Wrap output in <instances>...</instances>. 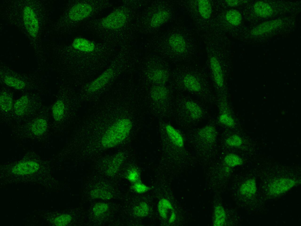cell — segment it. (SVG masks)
<instances>
[{
  "instance_id": "6da1fadb",
  "label": "cell",
  "mask_w": 301,
  "mask_h": 226,
  "mask_svg": "<svg viewBox=\"0 0 301 226\" xmlns=\"http://www.w3.org/2000/svg\"><path fill=\"white\" fill-rule=\"evenodd\" d=\"M132 128V123L127 119H120L106 130L101 140V143L106 148H111L120 144L126 138Z\"/></svg>"
},
{
  "instance_id": "7a4b0ae2",
  "label": "cell",
  "mask_w": 301,
  "mask_h": 226,
  "mask_svg": "<svg viewBox=\"0 0 301 226\" xmlns=\"http://www.w3.org/2000/svg\"><path fill=\"white\" fill-rule=\"evenodd\" d=\"M127 16L123 11L117 10L104 17L101 21L102 26L110 29H117L122 27L127 20Z\"/></svg>"
},
{
  "instance_id": "3957f363",
  "label": "cell",
  "mask_w": 301,
  "mask_h": 226,
  "mask_svg": "<svg viewBox=\"0 0 301 226\" xmlns=\"http://www.w3.org/2000/svg\"><path fill=\"white\" fill-rule=\"evenodd\" d=\"M93 10V7L89 4L78 3L71 8L68 13V17L71 21H80L88 17Z\"/></svg>"
},
{
  "instance_id": "277c9868",
  "label": "cell",
  "mask_w": 301,
  "mask_h": 226,
  "mask_svg": "<svg viewBox=\"0 0 301 226\" xmlns=\"http://www.w3.org/2000/svg\"><path fill=\"white\" fill-rule=\"evenodd\" d=\"M24 19L26 27L31 36L35 37L39 30L38 21L33 10L26 7L24 12Z\"/></svg>"
},
{
  "instance_id": "5b68a950",
  "label": "cell",
  "mask_w": 301,
  "mask_h": 226,
  "mask_svg": "<svg viewBox=\"0 0 301 226\" xmlns=\"http://www.w3.org/2000/svg\"><path fill=\"white\" fill-rule=\"evenodd\" d=\"M113 73L112 69L107 70L89 84L88 88V91L93 92L102 88L111 79Z\"/></svg>"
},
{
  "instance_id": "8992f818",
  "label": "cell",
  "mask_w": 301,
  "mask_h": 226,
  "mask_svg": "<svg viewBox=\"0 0 301 226\" xmlns=\"http://www.w3.org/2000/svg\"><path fill=\"white\" fill-rule=\"evenodd\" d=\"M39 164L32 161H27L18 163L13 167L12 172L18 175H25L33 173L37 171Z\"/></svg>"
},
{
  "instance_id": "52a82bcc",
  "label": "cell",
  "mask_w": 301,
  "mask_h": 226,
  "mask_svg": "<svg viewBox=\"0 0 301 226\" xmlns=\"http://www.w3.org/2000/svg\"><path fill=\"white\" fill-rule=\"evenodd\" d=\"M72 45L75 49L85 52H90L95 49V44L91 41L84 38L77 37L73 40Z\"/></svg>"
},
{
  "instance_id": "ba28073f",
  "label": "cell",
  "mask_w": 301,
  "mask_h": 226,
  "mask_svg": "<svg viewBox=\"0 0 301 226\" xmlns=\"http://www.w3.org/2000/svg\"><path fill=\"white\" fill-rule=\"evenodd\" d=\"M210 63L215 82L219 87H221L224 84V79L220 63L217 59L214 57L211 58Z\"/></svg>"
},
{
  "instance_id": "9c48e42d",
  "label": "cell",
  "mask_w": 301,
  "mask_h": 226,
  "mask_svg": "<svg viewBox=\"0 0 301 226\" xmlns=\"http://www.w3.org/2000/svg\"><path fill=\"white\" fill-rule=\"evenodd\" d=\"M168 42L172 48L177 53H182L186 49L185 41L183 36L180 34H175L171 36Z\"/></svg>"
},
{
  "instance_id": "30bf717a",
  "label": "cell",
  "mask_w": 301,
  "mask_h": 226,
  "mask_svg": "<svg viewBox=\"0 0 301 226\" xmlns=\"http://www.w3.org/2000/svg\"><path fill=\"white\" fill-rule=\"evenodd\" d=\"M165 130L167 134L172 142L176 146L182 147L184 145L183 139L180 133L173 126L168 125Z\"/></svg>"
},
{
  "instance_id": "8fae6325",
  "label": "cell",
  "mask_w": 301,
  "mask_h": 226,
  "mask_svg": "<svg viewBox=\"0 0 301 226\" xmlns=\"http://www.w3.org/2000/svg\"><path fill=\"white\" fill-rule=\"evenodd\" d=\"M124 158L123 154L121 153L117 154L114 156L110 163L107 171L108 175L113 176L116 174L122 163Z\"/></svg>"
},
{
  "instance_id": "7c38bea8",
  "label": "cell",
  "mask_w": 301,
  "mask_h": 226,
  "mask_svg": "<svg viewBox=\"0 0 301 226\" xmlns=\"http://www.w3.org/2000/svg\"><path fill=\"white\" fill-rule=\"evenodd\" d=\"M158 211L160 216L163 219L168 217L169 212L174 210L173 206L170 201L163 198L160 200L158 204Z\"/></svg>"
},
{
  "instance_id": "4fadbf2b",
  "label": "cell",
  "mask_w": 301,
  "mask_h": 226,
  "mask_svg": "<svg viewBox=\"0 0 301 226\" xmlns=\"http://www.w3.org/2000/svg\"><path fill=\"white\" fill-rule=\"evenodd\" d=\"M169 14L167 11H159L154 14L150 21V25L153 27H158L165 22L169 18Z\"/></svg>"
},
{
  "instance_id": "5bb4252c",
  "label": "cell",
  "mask_w": 301,
  "mask_h": 226,
  "mask_svg": "<svg viewBox=\"0 0 301 226\" xmlns=\"http://www.w3.org/2000/svg\"><path fill=\"white\" fill-rule=\"evenodd\" d=\"M29 102V98L26 95H23L17 100L14 107L16 114L19 116L24 114L27 108Z\"/></svg>"
},
{
  "instance_id": "9a60e30c",
  "label": "cell",
  "mask_w": 301,
  "mask_h": 226,
  "mask_svg": "<svg viewBox=\"0 0 301 226\" xmlns=\"http://www.w3.org/2000/svg\"><path fill=\"white\" fill-rule=\"evenodd\" d=\"M47 127V123L46 120L39 118L35 120L32 124L31 130L34 135L39 136L46 131Z\"/></svg>"
},
{
  "instance_id": "2e32d148",
  "label": "cell",
  "mask_w": 301,
  "mask_h": 226,
  "mask_svg": "<svg viewBox=\"0 0 301 226\" xmlns=\"http://www.w3.org/2000/svg\"><path fill=\"white\" fill-rule=\"evenodd\" d=\"M183 82L186 87L191 91L198 92L200 89L201 86L199 81L192 75L185 76L184 78Z\"/></svg>"
},
{
  "instance_id": "e0dca14e",
  "label": "cell",
  "mask_w": 301,
  "mask_h": 226,
  "mask_svg": "<svg viewBox=\"0 0 301 226\" xmlns=\"http://www.w3.org/2000/svg\"><path fill=\"white\" fill-rule=\"evenodd\" d=\"M226 214L223 207L220 205L216 206L214 209L213 225L222 226L225 223Z\"/></svg>"
},
{
  "instance_id": "ac0fdd59",
  "label": "cell",
  "mask_w": 301,
  "mask_h": 226,
  "mask_svg": "<svg viewBox=\"0 0 301 226\" xmlns=\"http://www.w3.org/2000/svg\"><path fill=\"white\" fill-rule=\"evenodd\" d=\"M198 5L199 11L202 17L205 19H209L212 13L210 2L208 0H199Z\"/></svg>"
},
{
  "instance_id": "d6986e66",
  "label": "cell",
  "mask_w": 301,
  "mask_h": 226,
  "mask_svg": "<svg viewBox=\"0 0 301 226\" xmlns=\"http://www.w3.org/2000/svg\"><path fill=\"white\" fill-rule=\"evenodd\" d=\"M199 135L204 140L208 142H211L215 139L216 137V132L215 128L211 126L205 127L202 129L199 132Z\"/></svg>"
},
{
  "instance_id": "ffe728a7",
  "label": "cell",
  "mask_w": 301,
  "mask_h": 226,
  "mask_svg": "<svg viewBox=\"0 0 301 226\" xmlns=\"http://www.w3.org/2000/svg\"><path fill=\"white\" fill-rule=\"evenodd\" d=\"M65 111V106L63 102L58 100L53 104L52 108L53 117L57 122L60 121L62 119Z\"/></svg>"
},
{
  "instance_id": "44dd1931",
  "label": "cell",
  "mask_w": 301,
  "mask_h": 226,
  "mask_svg": "<svg viewBox=\"0 0 301 226\" xmlns=\"http://www.w3.org/2000/svg\"><path fill=\"white\" fill-rule=\"evenodd\" d=\"M186 109L191 117L194 119L200 118L202 114L200 107L196 103L192 101H188L185 104Z\"/></svg>"
},
{
  "instance_id": "7402d4cb",
  "label": "cell",
  "mask_w": 301,
  "mask_h": 226,
  "mask_svg": "<svg viewBox=\"0 0 301 226\" xmlns=\"http://www.w3.org/2000/svg\"><path fill=\"white\" fill-rule=\"evenodd\" d=\"M3 81L7 86L18 90L22 89L26 86L25 83L23 81L12 76L5 77Z\"/></svg>"
},
{
  "instance_id": "603a6c76",
  "label": "cell",
  "mask_w": 301,
  "mask_h": 226,
  "mask_svg": "<svg viewBox=\"0 0 301 226\" xmlns=\"http://www.w3.org/2000/svg\"><path fill=\"white\" fill-rule=\"evenodd\" d=\"M0 104L1 109L7 112L10 111L12 106V99L9 95L6 92H3L1 94Z\"/></svg>"
},
{
  "instance_id": "cb8c5ba5",
  "label": "cell",
  "mask_w": 301,
  "mask_h": 226,
  "mask_svg": "<svg viewBox=\"0 0 301 226\" xmlns=\"http://www.w3.org/2000/svg\"><path fill=\"white\" fill-rule=\"evenodd\" d=\"M225 18L229 23L235 26L238 25L241 19L240 13L235 10H231L227 11L225 14Z\"/></svg>"
},
{
  "instance_id": "d4e9b609",
  "label": "cell",
  "mask_w": 301,
  "mask_h": 226,
  "mask_svg": "<svg viewBox=\"0 0 301 226\" xmlns=\"http://www.w3.org/2000/svg\"><path fill=\"white\" fill-rule=\"evenodd\" d=\"M255 10L256 13L262 16H267L270 15L272 12L270 6L267 4L263 2L257 3L255 5Z\"/></svg>"
},
{
  "instance_id": "484cf974",
  "label": "cell",
  "mask_w": 301,
  "mask_h": 226,
  "mask_svg": "<svg viewBox=\"0 0 301 226\" xmlns=\"http://www.w3.org/2000/svg\"><path fill=\"white\" fill-rule=\"evenodd\" d=\"M90 195L91 197L94 199L108 200L113 197L112 195L109 192L101 189H96L91 190Z\"/></svg>"
},
{
  "instance_id": "4316f807",
  "label": "cell",
  "mask_w": 301,
  "mask_h": 226,
  "mask_svg": "<svg viewBox=\"0 0 301 226\" xmlns=\"http://www.w3.org/2000/svg\"><path fill=\"white\" fill-rule=\"evenodd\" d=\"M149 212V208L148 205L146 202H143L136 206L133 210L135 215L139 217H143L146 216Z\"/></svg>"
},
{
  "instance_id": "83f0119b",
  "label": "cell",
  "mask_w": 301,
  "mask_h": 226,
  "mask_svg": "<svg viewBox=\"0 0 301 226\" xmlns=\"http://www.w3.org/2000/svg\"><path fill=\"white\" fill-rule=\"evenodd\" d=\"M224 161L226 164L230 167L238 165L242 163L241 159L238 155L233 154L227 155L225 158Z\"/></svg>"
},
{
  "instance_id": "f1b7e54d",
  "label": "cell",
  "mask_w": 301,
  "mask_h": 226,
  "mask_svg": "<svg viewBox=\"0 0 301 226\" xmlns=\"http://www.w3.org/2000/svg\"><path fill=\"white\" fill-rule=\"evenodd\" d=\"M166 90L164 87L157 86L152 90L151 94L153 99L158 100L164 98L166 95Z\"/></svg>"
},
{
  "instance_id": "f546056e",
  "label": "cell",
  "mask_w": 301,
  "mask_h": 226,
  "mask_svg": "<svg viewBox=\"0 0 301 226\" xmlns=\"http://www.w3.org/2000/svg\"><path fill=\"white\" fill-rule=\"evenodd\" d=\"M109 208L107 204L100 202L96 203L93 206V211L96 216H98L106 212Z\"/></svg>"
},
{
  "instance_id": "4dcf8cb0",
  "label": "cell",
  "mask_w": 301,
  "mask_h": 226,
  "mask_svg": "<svg viewBox=\"0 0 301 226\" xmlns=\"http://www.w3.org/2000/svg\"><path fill=\"white\" fill-rule=\"evenodd\" d=\"M255 189L254 183L250 181L243 185L240 188V191L242 193L245 194L250 195L254 192Z\"/></svg>"
},
{
  "instance_id": "1f68e13d",
  "label": "cell",
  "mask_w": 301,
  "mask_h": 226,
  "mask_svg": "<svg viewBox=\"0 0 301 226\" xmlns=\"http://www.w3.org/2000/svg\"><path fill=\"white\" fill-rule=\"evenodd\" d=\"M71 219V216L69 215H62L56 218L55 224L58 226L66 225L70 222Z\"/></svg>"
},
{
  "instance_id": "d6a6232c",
  "label": "cell",
  "mask_w": 301,
  "mask_h": 226,
  "mask_svg": "<svg viewBox=\"0 0 301 226\" xmlns=\"http://www.w3.org/2000/svg\"><path fill=\"white\" fill-rule=\"evenodd\" d=\"M219 120L222 124L229 127L234 125V122L230 115L225 113L222 114L219 117Z\"/></svg>"
},
{
  "instance_id": "836d02e7",
  "label": "cell",
  "mask_w": 301,
  "mask_h": 226,
  "mask_svg": "<svg viewBox=\"0 0 301 226\" xmlns=\"http://www.w3.org/2000/svg\"><path fill=\"white\" fill-rule=\"evenodd\" d=\"M228 145L232 147H238L242 143V140L239 136L234 135L228 138L226 140Z\"/></svg>"
},
{
  "instance_id": "e575fe53",
  "label": "cell",
  "mask_w": 301,
  "mask_h": 226,
  "mask_svg": "<svg viewBox=\"0 0 301 226\" xmlns=\"http://www.w3.org/2000/svg\"><path fill=\"white\" fill-rule=\"evenodd\" d=\"M140 175L138 171L135 169L130 170L128 172L127 177L130 182L135 183L138 182Z\"/></svg>"
},
{
  "instance_id": "d590c367",
  "label": "cell",
  "mask_w": 301,
  "mask_h": 226,
  "mask_svg": "<svg viewBox=\"0 0 301 226\" xmlns=\"http://www.w3.org/2000/svg\"><path fill=\"white\" fill-rule=\"evenodd\" d=\"M134 190L138 193H143L147 191L148 187L146 185L140 182H137L134 183L133 186Z\"/></svg>"
},
{
  "instance_id": "8d00e7d4",
  "label": "cell",
  "mask_w": 301,
  "mask_h": 226,
  "mask_svg": "<svg viewBox=\"0 0 301 226\" xmlns=\"http://www.w3.org/2000/svg\"><path fill=\"white\" fill-rule=\"evenodd\" d=\"M292 182L290 181H278L277 182L278 184L277 183L276 184H277V185H274L273 187H275V188H273V189H277V190L276 191H282L283 190H284L285 189H286L287 188H288L289 187H290L292 185H291L292 184Z\"/></svg>"
},
{
  "instance_id": "74e56055",
  "label": "cell",
  "mask_w": 301,
  "mask_h": 226,
  "mask_svg": "<svg viewBox=\"0 0 301 226\" xmlns=\"http://www.w3.org/2000/svg\"><path fill=\"white\" fill-rule=\"evenodd\" d=\"M154 75V78L157 80H161V79L163 80V78H164V77H165L164 73L161 70H158L156 72Z\"/></svg>"
},
{
  "instance_id": "f35d334b",
  "label": "cell",
  "mask_w": 301,
  "mask_h": 226,
  "mask_svg": "<svg viewBox=\"0 0 301 226\" xmlns=\"http://www.w3.org/2000/svg\"><path fill=\"white\" fill-rule=\"evenodd\" d=\"M176 218V214L175 212H174L169 217V222L170 223L174 222Z\"/></svg>"
},
{
  "instance_id": "ab89813d",
  "label": "cell",
  "mask_w": 301,
  "mask_h": 226,
  "mask_svg": "<svg viewBox=\"0 0 301 226\" xmlns=\"http://www.w3.org/2000/svg\"><path fill=\"white\" fill-rule=\"evenodd\" d=\"M226 3L229 6H233L236 5L238 3V1L234 0L226 1Z\"/></svg>"
}]
</instances>
